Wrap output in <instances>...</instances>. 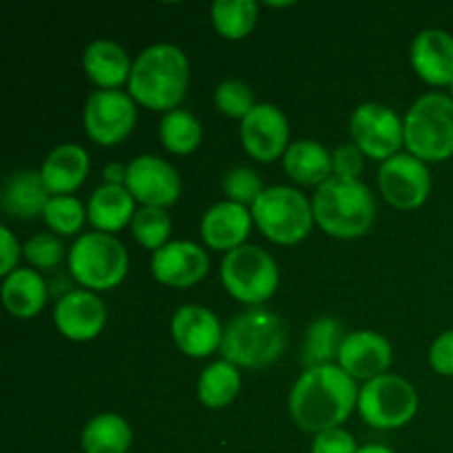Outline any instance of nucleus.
Segmentation results:
<instances>
[{
    "label": "nucleus",
    "mask_w": 453,
    "mask_h": 453,
    "mask_svg": "<svg viewBox=\"0 0 453 453\" xmlns=\"http://www.w3.org/2000/svg\"><path fill=\"white\" fill-rule=\"evenodd\" d=\"M358 405L357 380L339 365L310 367L292 385L288 407L299 429L321 434L336 429Z\"/></svg>",
    "instance_id": "1"
},
{
    "label": "nucleus",
    "mask_w": 453,
    "mask_h": 453,
    "mask_svg": "<svg viewBox=\"0 0 453 453\" xmlns=\"http://www.w3.org/2000/svg\"><path fill=\"white\" fill-rule=\"evenodd\" d=\"M190 82V65L177 44L155 42L133 60L128 93L150 111H175Z\"/></svg>",
    "instance_id": "2"
},
{
    "label": "nucleus",
    "mask_w": 453,
    "mask_h": 453,
    "mask_svg": "<svg viewBox=\"0 0 453 453\" xmlns=\"http://www.w3.org/2000/svg\"><path fill=\"white\" fill-rule=\"evenodd\" d=\"M312 211L323 233L336 239H354L372 228L376 203L361 180L332 175L314 193Z\"/></svg>",
    "instance_id": "3"
},
{
    "label": "nucleus",
    "mask_w": 453,
    "mask_h": 453,
    "mask_svg": "<svg viewBox=\"0 0 453 453\" xmlns=\"http://www.w3.org/2000/svg\"><path fill=\"white\" fill-rule=\"evenodd\" d=\"M286 326L274 312L252 308L230 319L224 327L221 357L237 367L259 370L273 365L286 349Z\"/></svg>",
    "instance_id": "4"
},
{
    "label": "nucleus",
    "mask_w": 453,
    "mask_h": 453,
    "mask_svg": "<svg viewBox=\"0 0 453 453\" xmlns=\"http://www.w3.org/2000/svg\"><path fill=\"white\" fill-rule=\"evenodd\" d=\"M407 153L427 162L453 155V100L441 91L420 96L403 118Z\"/></svg>",
    "instance_id": "5"
},
{
    "label": "nucleus",
    "mask_w": 453,
    "mask_h": 453,
    "mask_svg": "<svg viewBox=\"0 0 453 453\" xmlns=\"http://www.w3.org/2000/svg\"><path fill=\"white\" fill-rule=\"evenodd\" d=\"M69 270L84 290H113L128 273V252L115 234L93 230L73 242L69 250Z\"/></svg>",
    "instance_id": "6"
},
{
    "label": "nucleus",
    "mask_w": 453,
    "mask_h": 453,
    "mask_svg": "<svg viewBox=\"0 0 453 453\" xmlns=\"http://www.w3.org/2000/svg\"><path fill=\"white\" fill-rule=\"evenodd\" d=\"M252 221L264 237L281 246H295L312 230V202L292 186H268L250 206Z\"/></svg>",
    "instance_id": "7"
},
{
    "label": "nucleus",
    "mask_w": 453,
    "mask_h": 453,
    "mask_svg": "<svg viewBox=\"0 0 453 453\" xmlns=\"http://www.w3.org/2000/svg\"><path fill=\"white\" fill-rule=\"evenodd\" d=\"M219 274L228 295L246 305L268 301L277 292L281 279L274 257L265 248L252 243L226 252Z\"/></svg>",
    "instance_id": "8"
},
{
    "label": "nucleus",
    "mask_w": 453,
    "mask_h": 453,
    "mask_svg": "<svg viewBox=\"0 0 453 453\" xmlns=\"http://www.w3.org/2000/svg\"><path fill=\"white\" fill-rule=\"evenodd\" d=\"M357 410L374 429L405 427L418 411V394L403 376H376L358 389Z\"/></svg>",
    "instance_id": "9"
},
{
    "label": "nucleus",
    "mask_w": 453,
    "mask_h": 453,
    "mask_svg": "<svg viewBox=\"0 0 453 453\" xmlns=\"http://www.w3.org/2000/svg\"><path fill=\"white\" fill-rule=\"evenodd\" d=\"M135 119V100L122 88H97L84 102V131L100 146L119 144L133 131Z\"/></svg>",
    "instance_id": "10"
},
{
    "label": "nucleus",
    "mask_w": 453,
    "mask_h": 453,
    "mask_svg": "<svg viewBox=\"0 0 453 453\" xmlns=\"http://www.w3.org/2000/svg\"><path fill=\"white\" fill-rule=\"evenodd\" d=\"M349 135L365 157L385 159L401 153L405 144V127L396 111L380 102H363L349 118Z\"/></svg>",
    "instance_id": "11"
},
{
    "label": "nucleus",
    "mask_w": 453,
    "mask_h": 453,
    "mask_svg": "<svg viewBox=\"0 0 453 453\" xmlns=\"http://www.w3.org/2000/svg\"><path fill=\"white\" fill-rule=\"evenodd\" d=\"M124 186L142 206L166 208L181 195V177L177 168L157 155H137L127 164Z\"/></svg>",
    "instance_id": "12"
},
{
    "label": "nucleus",
    "mask_w": 453,
    "mask_h": 453,
    "mask_svg": "<svg viewBox=\"0 0 453 453\" xmlns=\"http://www.w3.org/2000/svg\"><path fill=\"white\" fill-rule=\"evenodd\" d=\"M379 188L392 206L411 211L427 202L432 193V175L423 159L411 153H398L380 164Z\"/></svg>",
    "instance_id": "13"
},
{
    "label": "nucleus",
    "mask_w": 453,
    "mask_h": 453,
    "mask_svg": "<svg viewBox=\"0 0 453 453\" xmlns=\"http://www.w3.org/2000/svg\"><path fill=\"white\" fill-rule=\"evenodd\" d=\"M239 137L248 155L268 164L286 155L290 146V124L279 106L259 102L239 124Z\"/></svg>",
    "instance_id": "14"
},
{
    "label": "nucleus",
    "mask_w": 453,
    "mask_h": 453,
    "mask_svg": "<svg viewBox=\"0 0 453 453\" xmlns=\"http://www.w3.org/2000/svg\"><path fill=\"white\" fill-rule=\"evenodd\" d=\"M171 336L177 348L190 358H206L221 349L224 327L219 317L206 305H181L171 319Z\"/></svg>",
    "instance_id": "15"
},
{
    "label": "nucleus",
    "mask_w": 453,
    "mask_h": 453,
    "mask_svg": "<svg viewBox=\"0 0 453 453\" xmlns=\"http://www.w3.org/2000/svg\"><path fill=\"white\" fill-rule=\"evenodd\" d=\"M53 323L65 339L75 343L93 341L106 326V305L96 292L71 290L58 299Z\"/></svg>",
    "instance_id": "16"
},
{
    "label": "nucleus",
    "mask_w": 453,
    "mask_h": 453,
    "mask_svg": "<svg viewBox=\"0 0 453 453\" xmlns=\"http://www.w3.org/2000/svg\"><path fill=\"white\" fill-rule=\"evenodd\" d=\"M150 273L159 283L168 288H193L208 273V255L199 243L188 239L168 242L153 252Z\"/></svg>",
    "instance_id": "17"
},
{
    "label": "nucleus",
    "mask_w": 453,
    "mask_h": 453,
    "mask_svg": "<svg viewBox=\"0 0 453 453\" xmlns=\"http://www.w3.org/2000/svg\"><path fill=\"white\" fill-rule=\"evenodd\" d=\"M394 361L389 341L374 330H357L345 336L336 365L354 380H372L388 374Z\"/></svg>",
    "instance_id": "18"
},
{
    "label": "nucleus",
    "mask_w": 453,
    "mask_h": 453,
    "mask_svg": "<svg viewBox=\"0 0 453 453\" xmlns=\"http://www.w3.org/2000/svg\"><path fill=\"white\" fill-rule=\"evenodd\" d=\"M410 60L420 80L434 84V87H451L453 35L438 27L423 29L411 42Z\"/></svg>",
    "instance_id": "19"
},
{
    "label": "nucleus",
    "mask_w": 453,
    "mask_h": 453,
    "mask_svg": "<svg viewBox=\"0 0 453 453\" xmlns=\"http://www.w3.org/2000/svg\"><path fill=\"white\" fill-rule=\"evenodd\" d=\"M250 208L234 202H217L203 212L202 217V237L208 248L221 252H230L243 246L252 228Z\"/></svg>",
    "instance_id": "20"
},
{
    "label": "nucleus",
    "mask_w": 453,
    "mask_h": 453,
    "mask_svg": "<svg viewBox=\"0 0 453 453\" xmlns=\"http://www.w3.org/2000/svg\"><path fill=\"white\" fill-rule=\"evenodd\" d=\"M88 171H91V157L87 149L73 142L56 146L40 166V175L51 195H71L78 190L88 177Z\"/></svg>",
    "instance_id": "21"
},
{
    "label": "nucleus",
    "mask_w": 453,
    "mask_h": 453,
    "mask_svg": "<svg viewBox=\"0 0 453 453\" xmlns=\"http://www.w3.org/2000/svg\"><path fill=\"white\" fill-rule=\"evenodd\" d=\"M49 199H51V193L44 186L40 171L22 168V171H13L4 180L0 206L13 219H34L42 215Z\"/></svg>",
    "instance_id": "22"
},
{
    "label": "nucleus",
    "mask_w": 453,
    "mask_h": 453,
    "mask_svg": "<svg viewBox=\"0 0 453 453\" xmlns=\"http://www.w3.org/2000/svg\"><path fill=\"white\" fill-rule=\"evenodd\" d=\"M82 66L87 78L100 88H118L128 84L133 62L127 49L113 40L97 38L88 42L82 53Z\"/></svg>",
    "instance_id": "23"
},
{
    "label": "nucleus",
    "mask_w": 453,
    "mask_h": 453,
    "mask_svg": "<svg viewBox=\"0 0 453 453\" xmlns=\"http://www.w3.org/2000/svg\"><path fill=\"white\" fill-rule=\"evenodd\" d=\"M135 211V199L128 193L127 186L113 184H102L100 188L93 190L87 206V215L93 228L109 234L118 233L124 226L131 224Z\"/></svg>",
    "instance_id": "24"
},
{
    "label": "nucleus",
    "mask_w": 453,
    "mask_h": 453,
    "mask_svg": "<svg viewBox=\"0 0 453 453\" xmlns=\"http://www.w3.org/2000/svg\"><path fill=\"white\" fill-rule=\"evenodd\" d=\"M288 177L301 186H321L334 175L332 153L317 140H296L283 155Z\"/></svg>",
    "instance_id": "25"
},
{
    "label": "nucleus",
    "mask_w": 453,
    "mask_h": 453,
    "mask_svg": "<svg viewBox=\"0 0 453 453\" xmlns=\"http://www.w3.org/2000/svg\"><path fill=\"white\" fill-rule=\"evenodd\" d=\"M0 295L13 317L31 319L47 303V283L35 268H16L4 277Z\"/></svg>",
    "instance_id": "26"
},
{
    "label": "nucleus",
    "mask_w": 453,
    "mask_h": 453,
    "mask_svg": "<svg viewBox=\"0 0 453 453\" xmlns=\"http://www.w3.org/2000/svg\"><path fill=\"white\" fill-rule=\"evenodd\" d=\"M131 442V425L124 416L113 411L93 416L80 434V447L84 453H127Z\"/></svg>",
    "instance_id": "27"
},
{
    "label": "nucleus",
    "mask_w": 453,
    "mask_h": 453,
    "mask_svg": "<svg viewBox=\"0 0 453 453\" xmlns=\"http://www.w3.org/2000/svg\"><path fill=\"white\" fill-rule=\"evenodd\" d=\"M345 336H348V332H345L343 323L336 317L314 319L312 326L305 332L303 354H301V361H303L305 370L321 365H334L339 361V352Z\"/></svg>",
    "instance_id": "28"
},
{
    "label": "nucleus",
    "mask_w": 453,
    "mask_h": 453,
    "mask_svg": "<svg viewBox=\"0 0 453 453\" xmlns=\"http://www.w3.org/2000/svg\"><path fill=\"white\" fill-rule=\"evenodd\" d=\"M242 389V374L239 367L228 361H215L202 372L197 380V396L208 410H221L237 398Z\"/></svg>",
    "instance_id": "29"
},
{
    "label": "nucleus",
    "mask_w": 453,
    "mask_h": 453,
    "mask_svg": "<svg viewBox=\"0 0 453 453\" xmlns=\"http://www.w3.org/2000/svg\"><path fill=\"white\" fill-rule=\"evenodd\" d=\"M212 25L226 40H243L257 25L259 4L255 0H217L211 7Z\"/></svg>",
    "instance_id": "30"
},
{
    "label": "nucleus",
    "mask_w": 453,
    "mask_h": 453,
    "mask_svg": "<svg viewBox=\"0 0 453 453\" xmlns=\"http://www.w3.org/2000/svg\"><path fill=\"white\" fill-rule=\"evenodd\" d=\"M202 124L190 111L175 109L164 113L159 122V140L164 149L175 155H188L202 144Z\"/></svg>",
    "instance_id": "31"
},
{
    "label": "nucleus",
    "mask_w": 453,
    "mask_h": 453,
    "mask_svg": "<svg viewBox=\"0 0 453 453\" xmlns=\"http://www.w3.org/2000/svg\"><path fill=\"white\" fill-rule=\"evenodd\" d=\"M131 230L137 243L155 252L168 243L173 230L171 215L166 212V208L140 206L133 215Z\"/></svg>",
    "instance_id": "32"
},
{
    "label": "nucleus",
    "mask_w": 453,
    "mask_h": 453,
    "mask_svg": "<svg viewBox=\"0 0 453 453\" xmlns=\"http://www.w3.org/2000/svg\"><path fill=\"white\" fill-rule=\"evenodd\" d=\"M49 228L58 234H75L87 221V208L73 195H51L42 212Z\"/></svg>",
    "instance_id": "33"
},
{
    "label": "nucleus",
    "mask_w": 453,
    "mask_h": 453,
    "mask_svg": "<svg viewBox=\"0 0 453 453\" xmlns=\"http://www.w3.org/2000/svg\"><path fill=\"white\" fill-rule=\"evenodd\" d=\"M212 100H215V106L221 113L234 119H243L259 104L255 100V91L250 88V84L239 78H228L217 84Z\"/></svg>",
    "instance_id": "34"
},
{
    "label": "nucleus",
    "mask_w": 453,
    "mask_h": 453,
    "mask_svg": "<svg viewBox=\"0 0 453 453\" xmlns=\"http://www.w3.org/2000/svg\"><path fill=\"white\" fill-rule=\"evenodd\" d=\"M221 188L228 202L242 203V206H252L264 193L265 186L261 181V175L250 166H234L221 180Z\"/></svg>",
    "instance_id": "35"
},
{
    "label": "nucleus",
    "mask_w": 453,
    "mask_h": 453,
    "mask_svg": "<svg viewBox=\"0 0 453 453\" xmlns=\"http://www.w3.org/2000/svg\"><path fill=\"white\" fill-rule=\"evenodd\" d=\"M22 255L35 270H49L65 257V246L53 233H38L22 246Z\"/></svg>",
    "instance_id": "36"
},
{
    "label": "nucleus",
    "mask_w": 453,
    "mask_h": 453,
    "mask_svg": "<svg viewBox=\"0 0 453 453\" xmlns=\"http://www.w3.org/2000/svg\"><path fill=\"white\" fill-rule=\"evenodd\" d=\"M332 166H334V175L358 180L365 166V153L354 142H345L332 150Z\"/></svg>",
    "instance_id": "37"
},
{
    "label": "nucleus",
    "mask_w": 453,
    "mask_h": 453,
    "mask_svg": "<svg viewBox=\"0 0 453 453\" xmlns=\"http://www.w3.org/2000/svg\"><path fill=\"white\" fill-rule=\"evenodd\" d=\"M361 447L357 445V438L354 434H349L348 429L336 427L327 429L314 436L312 441V453H358Z\"/></svg>",
    "instance_id": "38"
},
{
    "label": "nucleus",
    "mask_w": 453,
    "mask_h": 453,
    "mask_svg": "<svg viewBox=\"0 0 453 453\" xmlns=\"http://www.w3.org/2000/svg\"><path fill=\"white\" fill-rule=\"evenodd\" d=\"M429 363L441 376H453V330L442 332L429 348Z\"/></svg>",
    "instance_id": "39"
},
{
    "label": "nucleus",
    "mask_w": 453,
    "mask_h": 453,
    "mask_svg": "<svg viewBox=\"0 0 453 453\" xmlns=\"http://www.w3.org/2000/svg\"><path fill=\"white\" fill-rule=\"evenodd\" d=\"M0 248H3V261H0V274L7 277L9 273L18 268V259H20V243L13 237L12 230L7 226H0Z\"/></svg>",
    "instance_id": "40"
},
{
    "label": "nucleus",
    "mask_w": 453,
    "mask_h": 453,
    "mask_svg": "<svg viewBox=\"0 0 453 453\" xmlns=\"http://www.w3.org/2000/svg\"><path fill=\"white\" fill-rule=\"evenodd\" d=\"M102 175H104V184L124 186V181H127V166L119 162H111V164H106L104 171H102Z\"/></svg>",
    "instance_id": "41"
},
{
    "label": "nucleus",
    "mask_w": 453,
    "mask_h": 453,
    "mask_svg": "<svg viewBox=\"0 0 453 453\" xmlns=\"http://www.w3.org/2000/svg\"><path fill=\"white\" fill-rule=\"evenodd\" d=\"M358 453H396V451L389 449V447H385V445H374V442H372V445L361 447Z\"/></svg>",
    "instance_id": "42"
},
{
    "label": "nucleus",
    "mask_w": 453,
    "mask_h": 453,
    "mask_svg": "<svg viewBox=\"0 0 453 453\" xmlns=\"http://www.w3.org/2000/svg\"><path fill=\"white\" fill-rule=\"evenodd\" d=\"M449 88H451V100H453V84H451V87H449Z\"/></svg>",
    "instance_id": "43"
}]
</instances>
